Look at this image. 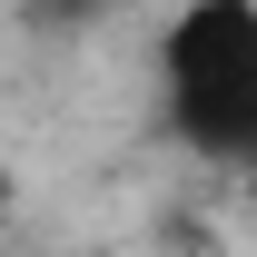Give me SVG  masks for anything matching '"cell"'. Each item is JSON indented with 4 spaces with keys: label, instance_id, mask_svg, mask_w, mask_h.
Segmentation results:
<instances>
[{
    "label": "cell",
    "instance_id": "6da1fadb",
    "mask_svg": "<svg viewBox=\"0 0 257 257\" xmlns=\"http://www.w3.org/2000/svg\"><path fill=\"white\" fill-rule=\"evenodd\" d=\"M159 109L188 159L257 178V0H178L168 10Z\"/></svg>",
    "mask_w": 257,
    "mask_h": 257
},
{
    "label": "cell",
    "instance_id": "7a4b0ae2",
    "mask_svg": "<svg viewBox=\"0 0 257 257\" xmlns=\"http://www.w3.org/2000/svg\"><path fill=\"white\" fill-rule=\"evenodd\" d=\"M50 20H89V10H109V0H40Z\"/></svg>",
    "mask_w": 257,
    "mask_h": 257
},
{
    "label": "cell",
    "instance_id": "3957f363",
    "mask_svg": "<svg viewBox=\"0 0 257 257\" xmlns=\"http://www.w3.org/2000/svg\"><path fill=\"white\" fill-rule=\"evenodd\" d=\"M10 198H20V178H10V159H0V208H10Z\"/></svg>",
    "mask_w": 257,
    "mask_h": 257
}]
</instances>
